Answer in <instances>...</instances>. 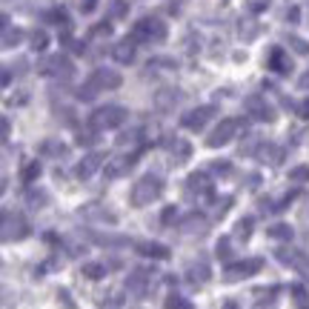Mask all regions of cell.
<instances>
[{
  "label": "cell",
  "mask_w": 309,
  "mask_h": 309,
  "mask_svg": "<svg viewBox=\"0 0 309 309\" xmlns=\"http://www.w3.org/2000/svg\"><path fill=\"white\" fill-rule=\"evenodd\" d=\"M163 195V180L158 175H146L135 183L132 189V203L135 206H146V203H155L158 197Z\"/></svg>",
  "instance_id": "obj_1"
},
{
  "label": "cell",
  "mask_w": 309,
  "mask_h": 309,
  "mask_svg": "<svg viewBox=\"0 0 309 309\" xmlns=\"http://www.w3.org/2000/svg\"><path fill=\"white\" fill-rule=\"evenodd\" d=\"M129 117V112L123 109V106H100L92 112V126L95 129H117V126H123V120Z\"/></svg>",
  "instance_id": "obj_2"
},
{
  "label": "cell",
  "mask_w": 309,
  "mask_h": 309,
  "mask_svg": "<svg viewBox=\"0 0 309 309\" xmlns=\"http://www.w3.org/2000/svg\"><path fill=\"white\" fill-rule=\"evenodd\" d=\"M132 40L135 43H140V40H166V23L158 20V17H143V20H138L135 23V29H132Z\"/></svg>",
  "instance_id": "obj_3"
},
{
  "label": "cell",
  "mask_w": 309,
  "mask_h": 309,
  "mask_svg": "<svg viewBox=\"0 0 309 309\" xmlns=\"http://www.w3.org/2000/svg\"><path fill=\"white\" fill-rule=\"evenodd\" d=\"M29 232H32V229H29V224H26L23 215H12V212L3 215V241H6V244H12V241H23Z\"/></svg>",
  "instance_id": "obj_4"
},
{
  "label": "cell",
  "mask_w": 309,
  "mask_h": 309,
  "mask_svg": "<svg viewBox=\"0 0 309 309\" xmlns=\"http://www.w3.org/2000/svg\"><path fill=\"white\" fill-rule=\"evenodd\" d=\"M238 126H241V120H235V117H226V120H221V123H218V126L209 132V138H206V146L218 149V146H224V143H229V140L235 138Z\"/></svg>",
  "instance_id": "obj_5"
},
{
  "label": "cell",
  "mask_w": 309,
  "mask_h": 309,
  "mask_svg": "<svg viewBox=\"0 0 309 309\" xmlns=\"http://www.w3.org/2000/svg\"><path fill=\"white\" fill-rule=\"evenodd\" d=\"M212 117H215V106H197V109H192V112L183 114V117H180V123H183V129L197 132V129H203Z\"/></svg>",
  "instance_id": "obj_6"
},
{
  "label": "cell",
  "mask_w": 309,
  "mask_h": 309,
  "mask_svg": "<svg viewBox=\"0 0 309 309\" xmlns=\"http://www.w3.org/2000/svg\"><path fill=\"white\" fill-rule=\"evenodd\" d=\"M123 83V78L114 72V69H98V72H92V78H89V86L95 89V92H103V89H117Z\"/></svg>",
  "instance_id": "obj_7"
},
{
  "label": "cell",
  "mask_w": 309,
  "mask_h": 309,
  "mask_svg": "<svg viewBox=\"0 0 309 309\" xmlns=\"http://www.w3.org/2000/svg\"><path fill=\"white\" fill-rule=\"evenodd\" d=\"M260 266H263V260L260 258H249V260H241V263H232V266H226V281H241V278H249L255 275V272H260Z\"/></svg>",
  "instance_id": "obj_8"
},
{
  "label": "cell",
  "mask_w": 309,
  "mask_h": 309,
  "mask_svg": "<svg viewBox=\"0 0 309 309\" xmlns=\"http://www.w3.org/2000/svg\"><path fill=\"white\" fill-rule=\"evenodd\" d=\"M40 72L43 75H63V78H69V75H75V66H72V60L69 57H63V55H55V57H49V60H43L40 63Z\"/></svg>",
  "instance_id": "obj_9"
},
{
  "label": "cell",
  "mask_w": 309,
  "mask_h": 309,
  "mask_svg": "<svg viewBox=\"0 0 309 309\" xmlns=\"http://www.w3.org/2000/svg\"><path fill=\"white\" fill-rule=\"evenodd\" d=\"M103 161H106V158H103L100 152H89V155L78 163V178H92L100 166H103Z\"/></svg>",
  "instance_id": "obj_10"
},
{
  "label": "cell",
  "mask_w": 309,
  "mask_h": 309,
  "mask_svg": "<svg viewBox=\"0 0 309 309\" xmlns=\"http://www.w3.org/2000/svg\"><path fill=\"white\" fill-rule=\"evenodd\" d=\"M180 100V89H175V86H166V89H161L158 95H155V106L161 109V112H169V109H175V103Z\"/></svg>",
  "instance_id": "obj_11"
},
{
  "label": "cell",
  "mask_w": 309,
  "mask_h": 309,
  "mask_svg": "<svg viewBox=\"0 0 309 309\" xmlns=\"http://www.w3.org/2000/svg\"><path fill=\"white\" fill-rule=\"evenodd\" d=\"M138 161V155H126V158H117V161L106 163V178H123L132 169V163Z\"/></svg>",
  "instance_id": "obj_12"
},
{
  "label": "cell",
  "mask_w": 309,
  "mask_h": 309,
  "mask_svg": "<svg viewBox=\"0 0 309 309\" xmlns=\"http://www.w3.org/2000/svg\"><path fill=\"white\" fill-rule=\"evenodd\" d=\"M269 69H275V72H281V75H289L292 72V60L286 57V52L281 49V46H275V49L269 52Z\"/></svg>",
  "instance_id": "obj_13"
},
{
  "label": "cell",
  "mask_w": 309,
  "mask_h": 309,
  "mask_svg": "<svg viewBox=\"0 0 309 309\" xmlns=\"http://www.w3.org/2000/svg\"><path fill=\"white\" fill-rule=\"evenodd\" d=\"M180 232H186V235H206V232H209V221H206L203 215H189V218L180 224Z\"/></svg>",
  "instance_id": "obj_14"
},
{
  "label": "cell",
  "mask_w": 309,
  "mask_h": 309,
  "mask_svg": "<svg viewBox=\"0 0 309 309\" xmlns=\"http://www.w3.org/2000/svg\"><path fill=\"white\" fill-rule=\"evenodd\" d=\"M246 112L252 114V117H258V120H272V117H275V112H272L260 98H255V95L246 100Z\"/></svg>",
  "instance_id": "obj_15"
},
{
  "label": "cell",
  "mask_w": 309,
  "mask_h": 309,
  "mask_svg": "<svg viewBox=\"0 0 309 309\" xmlns=\"http://www.w3.org/2000/svg\"><path fill=\"white\" fill-rule=\"evenodd\" d=\"M143 258H158V260H166L169 258V249L161 244H152V241H138V246H135Z\"/></svg>",
  "instance_id": "obj_16"
},
{
  "label": "cell",
  "mask_w": 309,
  "mask_h": 309,
  "mask_svg": "<svg viewBox=\"0 0 309 309\" xmlns=\"http://www.w3.org/2000/svg\"><path fill=\"white\" fill-rule=\"evenodd\" d=\"M146 281H149V272L143 269H135L129 278H126V289L135 295H146Z\"/></svg>",
  "instance_id": "obj_17"
},
{
  "label": "cell",
  "mask_w": 309,
  "mask_h": 309,
  "mask_svg": "<svg viewBox=\"0 0 309 309\" xmlns=\"http://www.w3.org/2000/svg\"><path fill=\"white\" fill-rule=\"evenodd\" d=\"M112 55H114L117 63H132V60H135V40H123V43H117Z\"/></svg>",
  "instance_id": "obj_18"
},
{
  "label": "cell",
  "mask_w": 309,
  "mask_h": 309,
  "mask_svg": "<svg viewBox=\"0 0 309 309\" xmlns=\"http://www.w3.org/2000/svg\"><path fill=\"white\" fill-rule=\"evenodd\" d=\"M40 152H43L46 158H63V155H66V143H60V140H43Z\"/></svg>",
  "instance_id": "obj_19"
},
{
  "label": "cell",
  "mask_w": 309,
  "mask_h": 309,
  "mask_svg": "<svg viewBox=\"0 0 309 309\" xmlns=\"http://www.w3.org/2000/svg\"><path fill=\"white\" fill-rule=\"evenodd\" d=\"M212 278L209 266L206 263H192V269H189V281H195V283H206Z\"/></svg>",
  "instance_id": "obj_20"
},
{
  "label": "cell",
  "mask_w": 309,
  "mask_h": 309,
  "mask_svg": "<svg viewBox=\"0 0 309 309\" xmlns=\"http://www.w3.org/2000/svg\"><path fill=\"white\" fill-rule=\"evenodd\" d=\"M266 235H269V238H278V241H286V244L292 241V229L286 226V224H275V226H269V229H266Z\"/></svg>",
  "instance_id": "obj_21"
},
{
  "label": "cell",
  "mask_w": 309,
  "mask_h": 309,
  "mask_svg": "<svg viewBox=\"0 0 309 309\" xmlns=\"http://www.w3.org/2000/svg\"><path fill=\"white\" fill-rule=\"evenodd\" d=\"M283 158V152L275 146V143H266V146H260V161H269V163H281Z\"/></svg>",
  "instance_id": "obj_22"
},
{
  "label": "cell",
  "mask_w": 309,
  "mask_h": 309,
  "mask_svg": "<svg viewBox=\"0 0 309 309\" xmlns=\"http://www.w3.org/2000/svg\"><path fill=\"white\" fill-rule=\"evenodd\" d=\"M83 275L89 278V281H100V278L106 275V266H103V263H95V260H92V263H83Z\"/></svg>",
  "instance_id": "obj_23"
},
{
  "label": "cell",
  "mask_w": 309,
  "mask_h": 309,
  "mask_svg": "<svg viewBox=\"0 0 309 309\" xmlns=\"http://www.w3.org/2000/svg\"><path fill=\"white\" fill-rule=\"evenodd\" d=\"M178 149V155H175V161L183 163V161H189V155H192V146L186 143V140H172V152Z\"/></svg>",
  "instance_id": "obj_24"
},
{
  "label": "cell",
  "mask_w": 309,
  "mask_h": 309,
  "mask_svg": "<svg viewBox=\"0 0 309 309\" xmlns=\"http://www.w3.org/2000/svg\"><path fill=\"white\" fill-rule=\"evenodd\" d=\"M186 186L192 189V192H209V180H206V175H189V180H186Z\"/></svg>",
  "instance_id": "obj_25"
},
{
  "label": "cell",
  "mask_w": 309,
  "mask_h": 309,
  "mask_svg": "<svg viewBox=\"0 0 309 309\" xmlns=\"http://www.w3.org/2000/svg\"><path fill=\"white\" fill-rule=\"evenodd\" d=\"M20 37H23V32H20V29H3V49H12V46H17V43H20Z\"/></svg>",
  "instance_id": "obj_26"
},
{
  "label": "cell",
  "mask_w": 309,
  "mask_h": 309,
  "mask_svg": "<svg viewBox=\"0 0 309 309\" xmlns=\"http://www.w3.org/2000/svg\"><path fill=\"white\" fill-rule=\"evenodd\" d=\"M83 215H86V218H89V215H98L100 221H106V224H112V221H114V215L109 209H103V206H86Z\"/></svg>",
  "instance_id": "obj_27"
},
{
  "label": "cell",
  "mask_w": 309,
  "mask_h": 309,
  "mask_svg": "<svg viewBox=\"0 0 309 309\" xmlns=\"http://www.w3.org/2000/svg\"><path fill=\"white\" fill-rule=\"evenodd\" d=\"M286 43H289V49L298 52V55H309V43H307V40H301L298 34H289V37H286Z\"/></svg>",
  "instance_id": "obj_28"
},
{
  "label": "cell",
  "mask_w": 309,
  "mask_h": 309,
  "mask_svg": "<svg viewBox=\"0 0 309 309\" xmlns=\"http://www.w3.org/2000/svg\"><path fill=\"white\" fill-rule=\"evenodd\" d=\"M163 309H195V307H192L186 298H180V295H169V298H166V307H163Z\"/></svg>",
  "instance_id": "obj_29"
},
{
  "label": "cell",
  "mask_w": 309,
  "mask_h": 309,
  "mask_svg": "<svg viewBox=\"0 0 309 309\" xmlns=\"http://www.w3.org/2000/svg\"><path fill=\"white\" fill-rule=\"evenodd\" d=\"M126 12H129L126 0H109V15H112V17H123Z\"/></svg>",
  "instance_id": "obj_30"
},
{
  "label": "cell",
  "mask_w": 309,
  "mask_h": 309,
  "mask_svg": "<svg viewBox=\"0 0 309 309\" xmlns=\"http://www.w3.org/2000/svg\"><path fill=\"white\" fill-rule=\"evenodd\" d=\"M140 140V129L135 132H123V135H117V146H129V143H138Z\"/></svg>",
  "instance_id": "obj_31"
},
{
  "label": "cell",
  "mask_w": 309,
  "mask_h": 309,
  "mask_svg": "<svg viewBox=\"0 0 309 309\" xmlns=\"http://www.w3.org/2000/svg\"><path fill=\"white\" fill-rule=\"evenodd\" d=\"M26 197H29V206H46V192L43 189H32Z\"/></svg>",
  "instance_id": "obj_32"
},
{
  "label": "cell",
  "mask_w": 309,
  "mask_h": 309,
  "mask_svg": "<svg viewBox=\"0 0 309 309\" xmlns=\"http://www.w3.org/2000/svg\"><path fill=\"white\" fill-rule=\"evenodd\" d=\"M37 175H40V163H37V161H32V163L23 166V180H34Z\"/></svg>",
  "instance_id": "obj_33"
},
{
  "label": "cell",
  "mask_w": 309,
  "mask_h": 309,
  "mask_svg": "<svg viewBox=\"0 0 309 309\" xmlns=\"http://www.w3.org/2000/svg\"><path fill=\"white\" fill-rule=\"evenodd\" d=\"M235 235H238V238H249V235H252V221H249V218H244V221H241V224H238V226H235Z\"/></svg>",
  "instance_id": "obj_34"
},
{
  "label": "cell",
  "mask_w": 309,
  "mask_h": 309,
  "mask_svg": "<svg viewBox=\"0 0 309 309\" xmlns=\"http://www.w3.org/2000/svg\"><path fill=\"white\" fill-rule=\"evenodd\" d=\"M292 295H295V301H298V307H301V309H309V295L304 292V286H295Z\"/></svg>",
  "instance_id": "obj_35"
},
{
  "label": "cell",
  "mask_w": 309,
  "mask_h": 309,
  "mask_svg": "<svg viewBox=\"0 0 309 309\" xmlns=\"http://www.w3.org/2000/svg\"><path fill=\"white\" fill-rule=\"evenodd\" d=\"M289 180H309V166H295L292 172H289Z\"/></svg>",
  "instance_id": "obj_36"
},
{
  "label": "cell",
  "mask_w": 309,
  "mask_h": 309,
  "mask_svg": "<svg viewBox=\"0 0 309 309\" xmlns=\"http://www.w3.org/2000/svg\"><path fill=\"white\" fill-rule=\"evenodd\" d=\"M269 6V0H246V9L252 12V15H258V12H263Z\"/></svg>",
  "instance_id": "obj_37"
},
{
  "label": "cell",
  "mask_w": 309,
  "mask_h": 309,
  "mask_svg": "<svg viewBox=\"0 0 309 309\" xmlns=\"http://www.w3.org/2000/svg\"><path fill=\"white\" fill-rule=\"evenodd\" d=\"M46 43H49V37H46L43 32H34L32 34V46H34V49H46Z\"/></svg>",
  "instance_id": "obj_38"
},
{
  "label": "cell",
  "mask_w": 309,
  "mask_h": 309,
  "mask_svg": "<svg viewBox=\"0 0 309 309\" xmlns=\"http://www.w3.org/2000/svg\"><path fill=\"white\" fill-rule=\"evenodd\" d=\"M78 143H81V146L95 143V132H78Z\"/></svg>",
  "instance_id": "obj_39"
},
{
  "label": "cell",
  "mask_w": 309,
  "mask_h": 309,
  "mask_svg": "<svg viewBox=\"0 0 309 309\" xmlns=\"http://www.w3.org/2000/svg\"><path fill=\"white\" fill-rule=\"evenodd\" d=\"M212 172H232V163H226V161H212Z\"/></svg>",
  "instance_id": "obj_40"
},
{
  "label": "cell",
  "mask_w": 309,
  "mask_h": 309,
  "mask_svg": "<svg viewBox=\"0 0 309 309\" xmlns=\"http://www.w3.org/2000/svg\"><path fill=\"white\" fill-rule=\"evenodd\" d=\"M218 258H232V246H229V241H221V244H218Z\"/></svg>",
  "instance_id": "obj_41"
},
{
  "label": "cell",
  "mask_w": 309,
  "mask_h": 309,
  "mask_svg": "<svg viewBox=\"0 0 309 309\" xmlns=\"http://www.w3.org/2000/svg\"><path fill=\"white\" fill-rule=\"evenodd\" d=\"M175 218H178V209H175V206L163 209V224H166V226H169V224H175Z\"/></svg>",
  "instance_id": "obj_42"
},
{
  "label": "cell",
  "mask_w": 309,
  "mask_h": 309,
  "mask_svg": "<svg viewBox=\"0 0 309 309\" xmlns=\"http://www.w3.org/2000/svg\"><path fill=\"white\" fill-rule=\"evenodd\" d=\"M109 32H112V26H109V23H98V26L92 29V34H95V37H103V34H109Z\"/></svg>",
  "instance_id": "obj_43"
},
{
  "label": "cell",
  "mask_w": 309,
  "mask_h": 309,
  "mask_svg": "<svg viewBox=\"0 0 309 309\" xmlns=\"http://www.w3.org/2000/svg\"><path fill=\"white\" fill-rule=\"evenodd\" d=\"M46 17H49V20H55V23H63V20H66V12H63V9H52Z\"/></svg>",
  "instance_id": "obj_44"
},
{
  "label": "cell",
  "mask_w": 309,
  "mask_h": 309,
  "mask_svg": "<svg viewBox=\"0 0 309 309\" xmlns=\"http://www.w3.org/2000/svg\"><path fill=\"white\" fill-rule=\"evenodd\" d=\"M57 298H60L63 309H75V304H72V298H69V292H66V289H60V295H57Z\"/></svg>",
  "instance_id": "obj_45"
},
{
  "label": "cell",
  "mask_w": 309,
  "mask_h": 309,
  "mask_svg": "<svg viewBox=\"0 0 309 309\" xmlns=\"http://www.w3.org/2000/svg\"><path fill=\"white\" fill-rule=\"evenodd\" d=\"M95 3H98V0H81V9H83V12H92Z\"/></svg>",
  "instance_id": "obj_46"
},
{
  "label": "cell",
  "mask_w": 309,
  "mask_h": 309,
  "mask_svg": "<svg viewBox=\"0 0 309 309\" xmlns=\"http://www.w3.org/2000/svg\"><path fill=\"white\" fill-rule=\"evenodd\" d=\"M298 114H301V117H309V98L304 100V103H301V109H298Z\"/></svg>",
  "instance_id": "obj_47"
},
{
  "label": "cell",
  "mask_w": 309,
  "mask_h": 309,
  "mask_svg": "<svg viewBox=\"0 0 309 309\" xmlns=\"http://www.w3.org/2000/svg\"><path fill=\"white\" fill-rule=\"evenodd\" d=\"M286 20H292L295 23V20H298V9H289V12H286Z\"/></svg>",
  "instance_id": "obj_48"
},
{
  "label": "cell",
  "mask_w": 309,
  "mask_h": 309,
  "mask_svg": "<svg viewBox=\"0 0 309 309\" xmlns=\"http://www.w3.org/2000/svg\"><path fill=\"white\" fill-rule=\"evenodd\" d=\"M298 86H301V89H309V72L301 78V83H298Z\"/></svg>",
  "instance_id": "obj_49"
},
{
  "label": "cell",
  "mask_w": 309,
  "mask_h": 309,
  "mask_svg": "<svg viewBox=\"0 0 309 309\" xmlns=\"http://www.w3.org/2000/svg\"><path fill=\"white\" fill-rule=\"evenodd\" d=\"M224 309H238V307H235V304H232V301H229V304H226V307H224Z\"/></svg>",
  "instance_id": "obj_50"
}]
</instances>
